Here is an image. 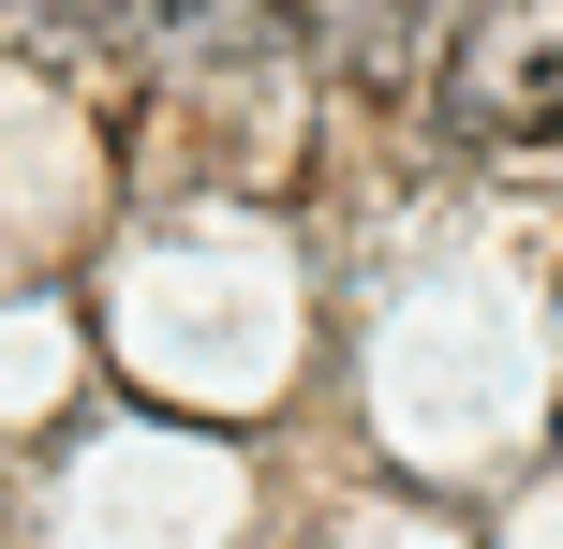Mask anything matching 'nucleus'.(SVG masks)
I'll list each match as a JSON object with an SVG mask.
<instances>
[{"instance_id":"f257e3e1","label":"nucleus","mask_w":563,"mask_h":549,"mask_svg":"<svg viewBox=\"0 0 563 549\" xmlns=\"http://www.w3.org/2000/svg\"><path fill=\"white\" fill-rule=\"evenodd\" d=\"M430 105L460 149H549L563 134V0H475L430 59Z\"/></svg>"},{"instance_id":"f03ea898","label":"nucleus","mask_w":563,"mask_h":549,"mask_svg":"<svg viewBox=\"0 0 563 549\" xmlns=\"http://www.w3.org/2000/svg\"><path fill=\"white\" fill-rule=\"evenodd\" d=\"M282 15H297V45L327 59V75H356V89L416 75V0H282Z\"/></svg>"},{"instance_id":"7ed1b4c3","label":"nucleus","mask_w":563,"mask_h":549,"mask_svg":"<svg viewBox=\"0 0 563 549\" xmlns=\"http://www.w3.org/2000/svg\"><path fill=\"white\" fill-rule=\"evenodd\" d=\"M148 15H164V30H208V15H223V0H148Z\"/></svg>"}]
</instances>
